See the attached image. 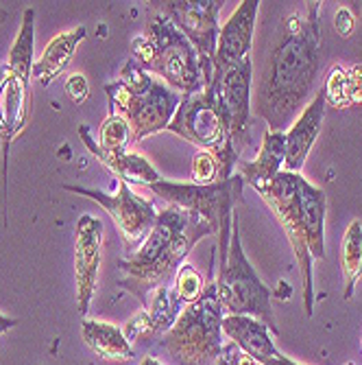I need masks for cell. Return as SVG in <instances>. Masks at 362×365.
<instances>
[{"label":"cell","mask_w":362,"mask_h":365,"mask_svg":"<svg viewBox=\"0 0 362 365\" xmlns=\"http://www.w3.org/2000/svg\"><path fill=\"white\" fill-rule=\"evenodd\" d=\"M321 3H308L280 22L269 46L253 110L271 131H284L302 114L321 68Z\"/></svg>","instance_id":"cell-1"},{"label":"cell","mask_w":362,"mask_h":365,"mask_svg":"<svg viewBox=\"0 0 362 365\" xmlns=\"http://www.w3.org/2000/svg\"><path fill=\"white\" fill-rule=\"evenodd\" d=\"M214 235V227L199 215L169 206L157 212L155 225L149 237L120 260V272L124 274L120 284L140 297L147 307L149 295L177 274L190 250L206 237Z\"/></svg>","instance_id":"cell-2"},{"label":"cell","mask_w":362,"mask_h":365,"mask_svg":"<svg viewBox=\"0 0 362 365\" xmlns=\"http://www.w3.org/2000/svg\"><path fill=\"white\" fill-rule=\"evenodd\" d=\"M110 114L127 120L131 143L164 131L173 120L181 94L153 79L142 66L131 57L118 75V81L105 86Z\"/></svg>","instance_id":"cell-3"},{"label":"cell","mask_w":362,"mask_h":365,"mask_svg":"<svg viewBox=\"0 0 362 365\" xmlns=\"http://www.w3.org/2000/svg\"><path fill=\"white\" fill-rule=\"evenodd\" d=\"M131 53L142 66V71L161 77L171 90L179 92L181 96L206 90L199 55L166 16L155 14L147 22L144 36L134 40Z\"/></svg>","instance_id":"cell-4"},{"label":"cell","mask_w":362,"mask_h":365,"mask_svg":"<svg viewBox=\"0 0 362 365\" xmlns=\"http://www.w3.org/2000/svg\"><path fill=\"white\" fill-rule=\"evenodd\" d=\"M223 317L225 311L216 295V282L190 302L175 324L164 333L161 348L175 365H216L223 352Z\"/></svg>","instance_id":"cell-5"},{"label":"cell","mask_w":362,"mask_h":365,"mask_svg":"<svg viewBox=\"0 0 362 365\" xmlns=\"http://www.w3.org/2000/svg\"><path fill=\"white\" fill-rule=\"evenodd\" d=\"M243 175H232L223 182H214L210 186L196 184H177L159 180L151 184V190L161 197L171 206L199 215L206 219L218 237V269L225 267L227 252H229V237H232V221L236 215V206L243 202Z\"/></svg>","instance_id":"cell-6"},{"label":"cell","mask_w":362,"mask_h":365,"mask_svg":"<svg viewBox=\"0 0 362 365\" xmlns=\"http://www.w3.org/2000/svg\"><path fill=\"white\" fill-rule=\"evenodd\" d=\"M216 295L223 311L227 315H249L260 322H265L271 333H277L273 304H271V291L262 282L253 264L245 256L243 241H240V225L238 215L232 221V237H229V252L225 267L218 269Z\"/></svg>","instance_id":"cell-7"},{"label":"cell","mask_w":362,"mask_h":365,"mask_svg":"<svg viewBox=\"0 0 362 365\" xmlns=\"http://www.w3.org/2000/svg\"><path fill=\"white\" fill-rule=\"evenodd\" d=\"M166 129L196 145L201 151L214 153L218 162V182L232 178L234 164L238 162V151L234 149L232 136L214 108L210 90L183 96Z\"/></svg>","instance_id":"cell-8"},{"label":"cell","mask_w":362,"mask_h":365,"mask_svg":"<svg viewBox=\"0 0 362 365\" xmlns=\"http://www.w3.org/2000/svg\"><path fill=\"white\" fill-rule=\"evenodd\" d=\"M299 173L280 171L269 184H262L255 190L265 199L267 206L273 210L275 219L286 230L292 254L297 258L302 280H304V311L306 317L314 315V280H312V254L308 250L302 202H299Z\"/></svg>","instance_id":"cell-9"},{"label":"cell","mask_w":362,"mask_h":365,"mask_svg":"<svg viewBox=\"0 0 362 365\" xmlns=\"http://www.w3.org/2000/svg\"><path fill=\"white\" fill-rule=\"evenodd\" d=\"M251 79L253 61L251 57L223 68L212 75L210 90L216 112L220 114L234 149L240 151L251 143Z\"/></svg>","instance_id":"cell-10"},{"label":"cell","mask_w":362,"mask_h":365,"mask_svg":"<svg viewBox=\"0 0 362 365\" xmlns=\"http://www.w3.org/2000/svg\"><path fill=\"white\" fill-rule=\"evenodd\" d=\"M161 16H166L194 46L196 55L201 59V71L206 79V88L212 81L214 73V55L218 42V14L223 3L220 0H166V3H153Z\"/></svg>","instance_id":"cell-11"},{"label":"cell","mask_w":362,"mask_h":365,"mask_svg":"<svg viewBox=\"0 0 362 365\" xmlns=\"http://www.w3.org/2000/svg\"><path fill=\"white\" fill-rule=\"evenodd\" d=\"M63 188L70 192H77V195H83V197H90L96 204H101L118 223L127 247H136L138 243H142L155 225L157 210H155L153 202H147V199L136 195L129 188V184L122 180H118L116 195H107L98 188L73 186V184H65Z\"/></svg>","instance_id":"cell-12"},{"label":"cell","mask_w":362,"mask_h":365,"mask_svg":"<svg viewBox=\"0 0 362 365\" xmlns=\"http://www.w3.org/2000/svg\"><path fill=\"white\" fill-rule=\"evenodd\" d=\"M103 221L92 215H83L77 221V252H75V276H77V307L85 315L96 289L98 267H101L103 245Z\"/></svg>","instance_id":"cell-13"},{"label":"cell","mask_w":362,"mask_h":365,"mask_svg":"<svg viewBox=\"0 0 362 365\" xmlns=\"http://www.w3.org/2000/svg\"><path fill=\"white\" fill-rule=\"evenodd\" d=\"M257 9H260V0H243L238 9L232 14V18L220 26L216 55H214V73L251 57Z\"/></svg>","instance_id":"cell-14"},{"label":"cell","mask_w":362,"mask_h":365,"mask_svg":"<svg viewBox=\"0 0 362 365\" xmlns=\"http://www.w3.org/2000/svg\"><path fill=\"white\" fill-rule=\"evenodd\" d=\"M325 92H316L310 103L304 108V112L297 116L286 131V158H284V171L297 173L304 162L308 160V153L319 136L323 116H325Z\"/></svg>","instance_id":"cell-15"},{"label":"cell","mask_w":362,"mask_h":365,"mask_svg":"<svg viewBox=\"0 0 362 365\" xmlns=\"http://www.w3.org/2000/svg\"><path fill=\"white\" fill-rule=\"evenodd\" d=\"M223 335L238 346L253 361L265 365L269 359L277 356L280 350L273 344L271 328L249 315H225L223 317Z\"/></svg>","instance_id":"cell-16"},{"label":"cell","mask_w":362,"mask_h":365,"mask_svg":"<svg viewBox=\"0 0 362 365\" xmlns=\"http://www.w3.org/2000/svg\"><path fill=\"white\" fill-rule=\"evenodd\" d=\"M79 136H81L83 145L87 147V151L101 164H105V167L118 180H122L127 184H149V186L161 180L153 164L147 158L138 155V153H131V151H116V153L103 151L101 147H98V143L92 138L87 125L79 127Z\"/></svg>","instance_id":"cell-17"},{"label":"cell","mask_w":362,"mask_h":365,"mask_svg":"<svg viewBox=\"0 0 362 365\" xmlns=\"http://www.w3.org/2000/svg\"><path fill=\"white\" fill-rule=\"evenodd\" d=\"M286 158V134L284 131H267L262 138V147L251 162L240 164V175L245 182H249L253 188L269 184L284 167Z\"/></svg>","instance_id":"cell-18"},{"label":"cell","mask_w":362,"mask_h":365,"mask_svg":"<svg viewBox=\"0 0 362 365\" xmlns=\"http://www.w3.org/2000/svg\"><path fill=\"white\" fill-rule=\"evenodd\" d=\"M26 103L28 88L7 71L0 81V138L5 143V149H9V143L26 123Z\"/></svg>","instance_id":"cell-19"},{"label":"cell","mask_w":362,"mask_h":365,"mask_svg":"<svg viewBox=\"0 0 362 365\" xmlns=\"http://www.w3.org/2000/svg\"><path fill=\"white\" fill-rule=\"evenodd\" d=\"M299 202H302V217L306 241L312 258H325V208L327 199L325 192L312 186L308 180L299 178Z\"/></svg>","instance_id":"cell-20"},{"label":"cell","mask_w":362,"mask_h":365,"mask_svg":"<svg viewBox=\"0 0 362 365\" xmlns=\"http://www.w3.org/2000/svg\"><path fill=\"white\" fill-rule=\"evenodd\" d=\"M85 26H77L65 33H59L57 38L50 40V44L46 46L42 59L38 63H33V73L31 77H36L42 81V86H50V81L70 63L77 46L81 44V40H85Z\"/></svg>","instance_id":"cell-21"},{"label":"cell","mask_w":362,"mask_h":365,"mask_svg":"<svg viewBox=\"0 0 362 365\" xmlns=\"http://www.w3.org/2000/svg\"><path fill=\"white\" fill-rule=\"evenodd\" d=\"M81 337L98 356L105 361H131L136 354L129 339L124 337V333L114 324L85 319L81 324Z\"/></svg>","instance_id":"cell-22"},{"label":"cell","mask_w":362,"mask_h":365,"mask_svg":"<svg viewBox=\"0 0 362 365\" xmlns=\"http://www.w3.org/2000/svg\"><path fill=\"white\" fill-rule=\"evenodd\" d=\"M33 38H36V9H26L18 38L9 51V73L18 77L26 88L33 73Z\"/></svg>","instance_id":"cell-23"},{"label":"cell","mask_w":362,"mask_h":365,"mask_svg":"<svg viewBox=\"0 0 362 365\" xmlns=\"http://www.w3.org/2000/svg\"><path fill=\"white\" fill-rule=\"evenodd\" d=\"M341 272L345 278V291L343 297L351 300L358 280L362 278V223L356 219L349 223L343 245H341Z\"/></svg>","instance_id":"cell-24"},{"label":"cell","mask_w":362,"mask_h":365,"mask_svg":"<svg viewBox=\"0 0 362 365\" xmlns=\"http://www.w3.org/2000/svg\"><path fill=\"white\" fill-rule=\"evenodd\" d=\"M177 300L181 304H190L194 302L196 297H199L203 291H206V282H203V276L196 272V267L192 264H181L175 274V287H173Z\"/></svg>","instance_id":"cell-25"},{"label":"cell","mask_w":362,"mask_h":365,"mask_svg":"<svg viewBox=\"0 0 362 365\" xmlns=\"http://www.w3.org/2000/svg\"><path fill=\"white\" fill-rule=\"evenodd\" d=\"M131 143V131L124 118L110 114V118L101 127V138H98V147L103 151H127V145Z\"/></svg>","instance_id":"cell-26"},{"label":"cell","mask_w":362,"mask_h":365,"mask_svg":"<svg viewBox=\"0 0 362 365\" xmlns=\"http://www.w3.org/2000/svg\"><path fill=\"white\" fill-rule=\"evenodd\" d=\"M192 184L196 186H210L214 182H218V162L214 158V153L210 151H199L192 158Z\"/></svg>","instance_id":"cell-27"},{"label":"cell","mask_w":362,"mask_h":365,"mask_svg":"<svg viewBox=\"0 0 362 365\" xmlns=\"http://www.w3.org/2000/svg\"><path fill=\"white\" fill-rule=\"evenodd\" d=\"M325 98H330V101L339 108H345L349 106V77H347V71L341 68V66H334L330 77L325 81Z\"/></svg>","instance_id":"cell-28"},{"label":"cell","mask_w":362,"mask_h":365,"mask_svg":"<svg viewBox=\"0 0 362 365\" xmlns=\"http://www.w3.org/2000/svg\"><path fill=\"white\" fill-rule=\"evenodd\" d=\"M216 365H257V361H253L238 346H234L232 341H229L227 346L223 344V352H220Z\"/></svg>","instance_id":"cell-29"},{"label":"cell","mask_w":362,"mask_h":365,"mask_svg":"<svg viewBox=\"0 0 362 365\" xmlns=\"http://www.w3.org/2000/svg\"><path fill=\"white\" fill-rule=\"evenodd\" d=\"M65 94L70 96V101L75 106H81L85 98L90 96V86H87V79L83 75H73L65 81Z\"/></svg>","instance_id":"cell-30"},{"label":"cell","mask_w":362,"mask_h":365,"mask_svg":"<svg viewBox=\"0 0 362 365\" xmlns=\"http://www.w3.org/2000/svg\"><path fill=\"white\" fill-rule=\"evenodd\" d=\"M349 77V103H362V68L353 66L347 71Z\"/></svg>","instance_id":"cell-31"},{"label":"cell","mask_w":362,"mask_h":365,"mask_svg":"<svg viewBox=\"0 0 362 365\" xmlns=\"http://www.w3.org/2000/svg\"><path fill=\"white\" fill-rule=\"evenodd\" d=\"M334 26L336 31L341 33L343 38H349L353 33V26H356V18L349 9H339L336 11V18H334Z\"/></svg>","instance_id":"cell-32"},{"label":"cell","mask_w":362,"mask_h":365,"mask_svg":"<svg viewBox=\"0 0 362 365\" xmlns=\"http://www.w3.org/2000/svg\"><path fill=\"white\" fill-rule=\"evenodd\" d=\"M265 365H302V363L292 361V359H288V356H284V354H277V356L269 359V361H267Z\"/></svg>","instance_id":"cell-33"},{"label":"cell","mask_w":362,"mask_h":365,"mask_svg":"<svg viewBox=\"0 0 362 365\" xmlns=\"http://www.w3.org/2000/svg\"><path fill=\"white\" fill-rule=\"evenodd\" d=\"M16 324H18V322H16L14 317H7V315L0 313V335L7 333V330H9V328H14Z\"/></svg>","instance_id":"cell-34"},{"label":"cell","mask_w":362,"mask_h":365,"mask_svg":"<svg viewBox=\"0 0 362 365\" xmlns=\"http://www.w3.org/2000/svg\"><path fill=\"white\" fill-rule=\"evenodd\" d=\"M140 365H161L157 359H153V356H147V359H142V363Z\"/></svg>","instance_id":"cell-35"},{"label":"cell","mask_w":362,"mask_h":365,"mask_svg":"<svg viewBox=\"0 0 362 365\" xmlns=\"http://www.w3.org/2000/svg\"><path fill=\"white\" fill-rule=\"evenodd\" d=\"M9 18V11L7 9H3V7H0V26H3L5 24V20Z\"/></svg>","instance_id":"cell-36"},{"label":"cell","mask_w":362,"mask_h":365,"mask_svg":"<svg viewBox=\"0 0 362 365\" xmlns=\"http://www.w3.org/2000/svg\"><path fill=\"white\" fill-rule=\"evenodd\" d=\"M360 352H362V339H360Z\"/></svg>","instance_id":"cell-37"},{"label":"cell","mask_w":362,"mask_h":365,"mask_svg":"<svg viewBox=\"0 0 362 365\" xmlns=\"http://www.w3.org/2000/svg\"><path fill=\"white\" fill-rule=\"evenodd\" d=\"M345 365H353V363H345Z\"/></svg>","instance_id":"cell-38"}]
</instances>
